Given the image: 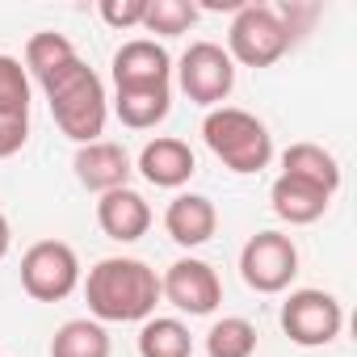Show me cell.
I'll return each instance as SVG.
<instances>
[{"label":"cell","mask_w":357,"mask_h":357,"mask_svg":"<svg viewBox=\"0 0 357 357\" xmlns=\"http://www.w3.org/2000/svg\"><path fill=\"white\" fill-rule=\"evenodd\" d=\"M97 13H101V22L109 30H135V26H143L147 0H101Z\"/></svg>","instance_id":"obj_24"},{"label":"cell","mask_w":357,"mask_h":357,"mask_svg":"<svg viewBox=\"0 0 357 357\" xmlns=\"http://www.w3.org/2000/svg\"><path fill=\"white\" fill-rule=\"evenodd\" d=\"M172 109V84H147V89H118L114 93V114L130 130H151L164 122Z\"/></svg>","instance_id":"obj_17"},{"label":"cell","mask_w":357,"mask_h":357,"mask_svg":"<svg viewBox=\"0 0 357 357\" xmlns=\"http://www.w3.org/2000/svg\"><path fill=\"white\" fill-rule=\"evenodd\" d=\"M72 168H76V181H80L84 190H93V194H114V190H126L130 172H135V168H130L126 147H122V143H109V139H97V143L76 147Z\"/></svg>","instance_id":"obj_10"},{"label":"cell","mask_w":357,"mask_h":357,"mask_svg":"<svg viewBox=\"0 0 357 357\" xmlns=\"http://www.w3.org/2000/svg\"><path fill=\"white\" fill-rule=\"evenodd\" d=\"M290 47H294V38L282 26L273 5H252L248 0V5L231 17V26H227V55H231V63L273 68Z\"/></svg>","instance_id":"obj_4"},{"label":"cell","mask_w":357,"mask_h":357,"mask_svg":"<svg viewBox=\"0 0 357 357\" xmlns=\"http://www.w3.org/2000/svg\"><path fill=\"white\" fill-rule=\"evenodd\" d=\"M38 89H43V97H47V105H51L55 126H59L76 147L101 139L105 114H109V105H105V84H101V76H97L80 55H72L68 63L43 72V76H38Z\"/></svg>","instance_id":"obj_2"},{"label":"cell","mask_w":357,"mask_h":357,"mask_svg":"<svg viewBox=\"0 0 357 357\" xmlns=\"http://www.w3.org/2000/svg\"><path fill=\"white\" fill-rule=\"evenodd\" d=\"M139 172L155 190H181L190 176L198 172V160L190 151L185 139H172V135H160L151 143H143L139 151Z\"/></svg>","instance_id":"obj_12"},{"label":"cell","mask_w":357,"mask_h":357,"mask_svg":"<svg viewBox=\"0 0 357 357\" xmlns=\"http://www.w3.org/2000/svg\"><path fill=\"white\" fill-rule=\"evenodd\" d=\"M198 22V5L194 0H147V13H143V30L147 34H185Z\"/></svg>","instance_id":"obj_22"},{"label":"cell","mask_w":357,"mask_h":357,"mask_svg":"<svg viewBox=\"0 0 357 357\" xmlns=\"http://www.w3.org/2000/svg\"><path fill=\"white\" fill-rule=\"evenodd\" d=\"M26 139H30V122H5L0 118V160L17 155L26 147Z\"/></svg>","instance_id":"obj_25"},{"label":"cell","mask_w":357,"mask_h":357,"mask_svg":"<svg viewBox=\"0 0 357 357\" xmlns=\"http://www.w3.org/2000/svg\"><path fill=\"white\" fill-rule=\"evenodd\" d=\"M84 298L97 324H143L160 303V273L139 257H105L84 278Z\"/></svg>","instance_id":"obj_1"},{"label":"cell","mask_w":357,"mask_h":357,"mask_svg":"<svg viewBox=\"0 0 357 357\" xmlns=\"http://www.w3.org/2000/svg\"><path fill=\"white\" fill-rule=\"evenodd\" d=\"M0 118L30 122V76L13 55H0Z\"/></svg>","instance_id":"obj_21"},{"label":"cell","mask_w":357,"mask_h":357,"mask_svg":"<svg viewBox=\"0 0 357 357\" xmlns=\"http://www.w3.org/2000/svg\"><path fill=\"white\" fill-rule=\"evenodd\" d=\"M76 55V47L63 38V34H55V30H43V34H30V43H26V76H43V72H51V68H59V63H68Z\"/></svg>","instance_id":"obj_23"},{"label":"cell","mask_w":357,"mask_h":357,"mask_svg":"<svg viewBox=\"0 0 357 357\" xmlns=\"http://www.w3.org/2000/svg\"><path fill=\"white\" fill-rule=\"evenodd\" d=\"M202 139H206V147H211L231 172H261V168H269V160H273V135H269V126H265L257 114L236 109V105L206 109V118H202Z\"/></svg>","instance_id":"obj_3"},{"label":"cell","mask_w":357,"mask_h":357,"mask_svg":"<svg viewBox=\"0 0 357 357\" xmlns=\"http://www.w3.org/2000/svg\"><path fill=\"white\" fill-rule=\"evenodd\" d=\"M282 172L286 176H298V181H307V185H315L324 194H336L340 190V164L319 143H290L282 151Z\"/></svg>","instance_id":"obj_16"},{"label":"cell","mask_w":357,"mask_h":357,"mask_svg":"<svg viewBox=\"0 0 357 357\" xmlns=\"http://www.w3.org/2000/svg\"><path fill=\"white\" fill-rule=\"evenodd\" d=\"M240 278L257 294H282L298 278V248L282 231H257L240 248Z\"/></svg>","instance_id":"obj_8"},{"label":"cell","mask_w":357,"mask_h":357,"mask_svg":"<svg viewBox=\"0 0 357 357\" xmlns=\"http://www.w3.org/2000/svg\"><path fill=\"white\" fill-rule=\"evenodd\" d=\"M176 84L194 105L219 109L236 89V63L219 43H190V51L176 63Z\"/></svg>","instance_id":"obj_7"},{"label":"cell","mask_w":357,"mask_h":357,"mask_svg":"<svg viewBox=\"0 0 357 357\" xmlns=\"http://www.w3.org/2000/svg\"><path fill=\"white\" fill-rule=\"evenodd\" d=\"M269 202H273V215H278L282 223H290V227H307V223L324 219L332 194H324V190L298 181V176H286V172H282L278 181H273V190H269Z\"/></svg>","instance_id":"obj_15"},{"label":"cell","mask_w":357,"mask_h":357,"mask_svg":"<svg viewBox=\"0 0 357 357\" xmlns=\"http://www.w3.org/2000/svg\"><path fill=\"white\" fill-rule=\"evenodd\" d=\"M164 231L181 248H202L219 231V211L206 194H176L164 211Z\"/></svg>","instance_id":"obj_13"},{"label":"cell","mask_w":357,"mask_h":357,"mask_svg":"<svg viewBox=\"0 0 357 357\" xmlns=\"http://www.w3.org/2000/svg\"><path fill=\"white\" fill-rule=\"evenodd\" d=\"M22 286L38 303H63L80 286V257L63 240H38L22 257Z\"/></svg>","instance_id":"obj_5"},{"label":"cell","mask_w":357,"mask_h":357,"mask_svg":"<svg viewBox=\"0 0 357 357\" xmlns=\"http://www.w3.org/2000/svg\"><path fill=\"white\" fill-rule=\"evenodd\" d=\"M139 357H194V336L181 319L151 315L139 328Z\"/></svg>","instance_id":"obj_18"},{"label":"cell","mask_w":357,"mask_h":357,"mask_svg":"<svg viewBox=\"0 0 357 357\" xmlns=\"http://www.w3.org/2000/svg\"><path fill=\"white\" fill-rule=\"evenodd\" d=\"M344 328V307L336 294L328 290H290V298L282 303V332L303 344V349H324L340 336Z\"/></svg>","instance_id":"obj_6"},{"label":"cell","mask_w":357,"mask_h":357,"mask_svg":"<svg viewBox=\"0 0 357 357\" xmlns=\"http://www.w3.org/2000/svg\"><path fill=\"white\" fill-rule=\"evenodd\" d=\"M257 353V328L244 315H223L206 332V357H252Z\"/></svg>","instance_id":"obj_20"},{"label":"cell","mask_w":357,"mask_h":357,"mask_svg":"<svg viewBox=\"0 0 357 357\" xmlns=\"http://www.w3.org/2000/svg\"><path fill=\"white\" fill-rule=\"evenodd\" d=\"M51 357H109V332L97 319H68L51 336Z\"/></svg>","instance_id":"obj_19"},{"label":"cell","mask_w":357,"mask_h":357,"mask_svg":"<svg viewBox=\"0 0 357 357\" xmlns=\"http://www.w3.org/2000/svg\"><path fill=\"white\" fill-rule=\"evenodd\" d=\"M168 80H172V59L155 38H130L114 51V89H147Z\"/></svg>","instance_id":"obj_11"},{"label":"cell","mask_w":357,"mask_h":357,"mask_svg":"<svg viewBox=\"0 0 357 357\" xmlns=\"http://www.w3.org/2000/svg\"><path fill=\"white\" fill-rule=\"evenodd\" d=\"M160 298H168L176 311H185V315H211L223 303V282H219L215 265H206L198 257H181V261H172L164 269Z\"/></svg>","instance_id":"obj_9"},{"label":"cell","mask_w":357,"mask_h":357,"mask_svg":"<svg viewBox=\"0 0 357 357\" xmlns=\"http://www.w3.org/2000/svg\"><path fill=\"white\" fill-rule=\"evenodd\" d=\"M9 244H13V227H9V219L0 215V261L9 257Z\"/></svg>","instance_id":"obj_26"},{"label":"cell","mask_w":357,"mask_h":357,"mask_svg":"<svg viewBox=\"0 0 357 357\" xmlns=\"http://www.w3.org/2000/svg\"><path fill=\"white\" fill-rule=\"evenodd\" d=\"M97 223H101V231H105L109 240L135 244V240H143L147 227H151V206H147L143 194H135V190L126 185V190L101 194V202H97Z\"/></svg>","instance_id":"obj_14"}]
</instances>
